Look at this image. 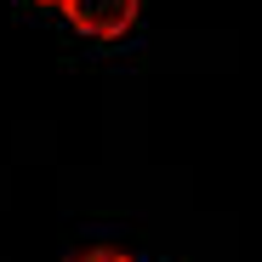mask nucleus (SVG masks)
Listing matches in <instances>:
<instances>
[{
	"instance_id": "obj_3",
	"label": "nucleus",
	"mask_w": 262,
	"mask_h": 262,
	"mask_svg": "<svg viewBox=\"0 0 262 262\" xmlns=\"http://www.w3.org/2000/svg\"><path fill=\"white\" fill-rule=\"evenodd\" d=\"M57 6H63V0H57Z\"/></svg>"
},
{
	"instance_id": "obj_1",
	"label": "nucleus",
	"mask_w": 262,
	"mask_h": 262,
	"mask_svg": "<svg viewBox=\"0 0 262 262\" xmlns=\"http://www.w3.org/2000/svg\"><path fill=\"white\" fill-rule=\"evenodd\" d=\"M63 12L85 40H120L137 23V0H63Z\"/></svg>"
},
{
	"instance_id": "obj_2",
	"label": "nucleus",
	"mask_w": 262,
	"mask_h": 262,
	"mask_svg": "<svg viewBox=\"0 0 262 262\" xmlns=\"http://www.w3.org/2000/svg\"><path fill=\"white\" fill-rule=\"evenodd\" d=\"M74 262H137V256H125V251H114V245H92V251H80Z\"/></svg>"
}]
</instances>
